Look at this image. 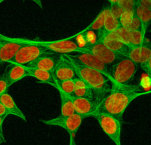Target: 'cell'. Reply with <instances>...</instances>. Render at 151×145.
Wrapping results in <instances>:
<instances>
[{
  "mask_svg": "<svg viewBox=\"0 0 151 145\" xmlns=\"http://www.w3.org/2000/svg\"><path fill=\"white\" fill-rule=\"evenodd\" d=\"M119 27H120V24H119V19L115 17L114 16H113L111 13V12H109V13L106 16V19H105L103 29H102L101 31H100V32L97 33V41L103 36H104L105 35H106V34L114 32L116 29H119Z\"/></svg>",
  "mask_w": 151,
  "mask_h": 145,
  "instance_id": "ffe728a7",
  "label": "cell"
},
{
  "mask_svg": "<svg viewBox=\"0 0 151 145\" xmlns=\"http://www.w3.org/2000/svg\"><path fill=\"white\" fill-rule=\"evenodd\" d=\"M29 1H33L34 3H35V4H36L38 7H41V8H42L43 7H42V1H41V0H29Z\"/></svg>",
  "mask_w": 151,
  "mask_h": 145,
  "instance_id": "836d02e7",
  "label": "cell"
},
{
  "mask_svg": "<svg viewBox=\"0 0 151 145\" xmlns=\"http://www.w3.org/2000/svg\"><path fill=\"white\" fill-rule=\"evenodd\" d=\"M60 96V116H70L75 113L73 101L71 96L64 94L62 91H58Z\"/></svg>",
  "mask_w": 151,
  "mask_h": 145,
  "instance_id": "44dd1931",
  "label": "cell"
},
{
  "mask_svg": "<svg viewBox=\"0 0 151 145\" xmlns=\"http://www.w3.org/2000/svg\"><path fill=\"white\" fill-rule=\"evenodd\" d=\"M6 116H0V135L4 136L3 134V123L4 121L5 120Z\"/></svg>",
  "mask_w": 151,
  "mask_h": 145,
  "instance_id": "d6a6232c",
  "label": "cell"
},
{
  "mask_svg": "<svg viewBox=\"0 0 151 145\" xmlns=\"http://www.w3.org/2000/svg\"><path fill=\"white\" fill-rule=\"evenodd\" d=\"M73 96L76 97H84V98H90L95 100L94 91L89 87L75 88Z\"/></svg>",
  "mask_w": 151,
  "mask_h": 145,
  "instance_id": "484cf974",
  "label": "cell"
},
{
  "mask_svg": "<svg viewBox=\"0 0 151 145\" xmlns=\"http://www.w3.org/2000/svg\"><path fill=\"white\" fill-rule=\"evenodd\" d=\"M35 44H39L51 52L60 53L63 55L71 53L83 52V48L78 43L77 35L66 39H61L55 41H41L34 40Z\"/></svg>",
  "mask_w": 151,
  "mask_h": 145,
  "instance_id": "8992f818",
  "label": "cell"
},
{
  "mask_svg": "<svg viewBox=\"0 0 151 145\" xmlns=\"http://www.w3.org/2000/svg\"><path fill=\"white\" fill-rule=\"evenodd\" d=\"M83 119V117L75 113L70 116H59L49 120H43L42 122L45 125L63 128L69 133L70 138L75 139V135L82 125Z\"/></svg>",
  "mask_w": 151,
  "mask_h": 145,
  "instance_id": "ba28073f",
  "label": "cell"
},
{
  "mask_svg": "<svg viewBox=\"0 0 151 145\" xmlns=\"http://www.w3.org/2000/svg\"><path fill=\"white\" fill-rule=\"evenodd\" d=\"M6 142V140H5V138H4V136H1L0 135V145L1 144H3V143H5Z\"/></svg>",
  "mask_w": 151,
  "mask_h": 145,
  "instance_id": "e575fe53",
  "label": "cell"
},
{
  "mask_svg": "<svg viewBox=\"0 0 151 145\" xmlns=\"http://www.w3.org/2000/svg\"><path fill=\"white\" fill-rule=\"evenodd\" d=\"M55 88L58 91H62L69 96H73L75 89L74 80H67L63 81H56Z\"/></svg>",
  "mask_w": 151,
  "mask_h": 145,
  "instance_id": "603a6c76",
  "label": "cell"
},
{
  "mask_svg": "<svg viewBox=\"0 0 151 145\" xmlns=\"http://www.w3.org/2000/svg\"><path fill=\"white\" fill-rule=\"evenodd\" d=\"M124 11V10L122 8H121L119 6H118L117 4H115V5H111L110 7V12L113 16H114L115 17L119 19V18L120 17L121 14L122 13V12Z\"/></svg>",
  "mask_w": 151,
  "mask_h": 145,
  "instance_id": "f546056e",
  "label": "cell"
},
{
  "mask_svg": "<svg viewBox=\"0 0 151 145\" xmlns=\"http://www.w3.org/2000/svg\"><path fill=\"white\" fill-rule=\"evenodd\" d=\"M0 103L4 105V106L7 109V112H8L9 115L17 116V117L20 118L23 121L26 122L27 119L26 117H25V115L21 111V109L18 107V106L15 103L14 100H13V98L10 94L7 92L5 94H2L0 97Z\"/></svg>",
  "mask_w": 151,
  "mask_h": 145,
  "instance_id": "9a60e30c",
  "label": "cell"
},
{
  "mask_svg": "<svg viewBox=\"0 0 151 145\" xmlns=\"http://www.w3.org/2000/svg\"><path fill=\"white\" fill-rule=\"evenodd\" d=\"M141 67L151 78V57L145 63L141 65Z\"/></svg>",
  "mask_w": 151,
  "mask_h": 145,
  "instance_id": "4dcf8cb0",
  "label": "cell"
},
{
  "mask_svg": "<svg viewBox=\"0 0 151 145\" xmlns=\"http://www.w3.org/2000/svg\"><path fill=\"white\" fill-rule=\"evenodd\" d=\"M25 67H26L27 71L29 73V77H32V78H35V79L38 80L41 83L49 84V85H51L52 86L55 87V80L52 72L41 70V69H35V68L27 67L26 66H25Z\"/></svg>",
  "mask_w": 151,
  "mask_h": 145,
  "instance_id": "e0dca14e",
  "label": "cell"
},
{
  "mask_svg": "<svg viewBox=\"0 0 151 145\" xmlns=\"http://www.w3.org/2000/svg\"><path fill=\"white\" fill-rule=\"evenodd\" d=\"M22 41L24 44L15 54L13 59L9 62L10 64L27 66L41 56L51 52L42 46L33 43L31 40L22 38Z\"/></svg>",
  "mask_w": 151,
  "mask_h": 145,
  "instance_id": "277c9868",
  "label": "cell"
},
{
  "mask_svg": "<svg viewBox=\"0 0 151 145\" xmlns=\"http://www.w3.org/2000/svg\"><path fill=\"white\" fill-rule=\"evenodd\" d=\"M97 41H101L108 48H109L111 50L116 52V54L123 56H127V55H128L130 47L125 45V44H123L121 41H118V40L113 39V38H109L104 36L102 37L100 39L97 40Z\"/></svg>",
  "mask_w": 151,
  "mask_h": 145,
  "instance_id": "ac0fdd59",
  "label": "cell"
},
{
  "mask_svg": "<svg viewBox=\"0 0 151 145\" xmlns=\"http://www.w3.org/2000/svg\"><path fill=\"white\" fill-rule=\"evenodd\" d=\"M128 29H130L131 30L142 31V22L139 20V19L136 16L135 13H134V17H133L131 24H130L129 27H128Z\"/></svg>",
  "mask_w": 151,
  "mask_h": 145,
  "instance_id": "83f0119b",
  "label": "cell"
},
{
  "mask_svg": "<svg viewBox=\"0 0 151 145\" xmlns=\"http://www.w3.org/2000/svg\"><path fill=\"white\" fill-rule=\"evenodd\" d=\"M108 1H109V2L110 3L111 6V5H115V4H116L118 0H108Z\"/></svg>",
  "mask_w": 151,
  "mask_h": 145,
  "instance_id": "d590c367",
  "label": "cell"
},
{
  "mask_svg": "<svg viewBox=\"0 0 151 145\" xmlns=\"http://www.w3.org/2000/svg\"><path fill=\"white\" fill-rule=\"evenodd\" d=\"M150 93L151 90L144 91L136 85L112 83L111 89L99 103L97 112L107 113L122 119L125 110L133 100Z\"/></svg>",
  "mask_w": 151,
  "mask_h": 145,
  "instance_id": "6da1fadb",
  "label": "cell"
},
{
  "mask_svg": "<svg viewBox=\"0 0 151 145\" xmlns=\"http://www.w3.org/2000/svg\"><path fill=\"white\" fill-rule=\"evenodd\" d=\"M5 76L10 86L24 78L29 77L25 66L17 64H12L11 67L5 74Z\"/></svg>",
  "mask_w": 151,
  "mask_h": 145,
  "instance_id": "2e32d148",
  "label": "cell"
},
{
  "mask_svg": "<svg viewBox=\"0 0 151 145\" xmlns=\"http://www.w3.org/2000/svg\"><path fill=\"white\" fill-rule=\"evenodd\" d=\"M126 57L140 66L145 63L151 57V44H143L138 47H129Z\"/></svg>",
  "mask_w": 151,
  "mask_h": 145,
  "instance_id": "4fadbf2b",
  "label": "cell"
},
{
  "mask_svg": "<svg viewBox=\"0 0 151 145\" xmlns=\"http://www.w3.org/2000/svg\"><path fill=\"white\" fill-rule=\"evenodd\" d=\"M23 44L22 38H7L0 34V64L9 63Z\"/></svg>",
  "mask_w": 151,
  "mask_h": 145,
  "instance_id": "9c48e42d",
  "label": "cell"
},
{
  "mask_svg": "<svg viewBox=\"0 0 151 145\" xmlns=\"http://www.w3.org/2000/svg\"><path fill=\"white\" fill-rule=\"evenodd\" d=\"M145 35L142 31L131 30V41L130 47H138L145 43Z\"/></svg>",
  "mask_w": 151,
  "mask_h": 145,
  "instance_id": "cb8c5ba5",
  "label": "cell"
},
{
  "mask_svg": "<svg viewBox=\"0 0 151 145\" xmlns=\"http://www.w3.org/2000/svg\"><path fill=\"white\" fill-rule=\"evenodd\" d=\"M58 57L59 56H56L53 52H50L41 56L35 61L29 63L26 66L35 68V69L47 71V72L52 73L58 63Z\"/></svg>",
  "mask_w": 151,
  "mask_h": 145,
  "instance_id": "5bb4252c",
  "label": "cell"
},
{
  "mask_svg": "<svg viewBox=\"0 0 151 145\" xmlns=\"http://www.w3.org/2000/svg\"><path fill=\"white\" fill-rule=\"evenodd\" d=\"M73 101L75 113L83 117L94 116L97 111L99 103L94 99L84 98V97H76L71 96Z\"/></svg>",
  "mask_w": 151,
  "mask_h": 145,
  "instance_id": "30bf717a",
  "label": "cell"
},
{
  "mask_svg": "<svg viewBox=\"0 0 151 145\" xmlns=\"http://www.w3.org/2000/svg\"><path fill=\"white\" fill-rule=\"evenodd\" d=\"M10 87L7 80L6 78L5 74L3 75H0V97L2 94L7 92V89Z\"/></svg>",
  "mask_w": 151,
  "mask_h": 145,
  "instance_id": "f1b7e54d",
  "label": "cell"
},
{
  "mask_svg": "<svg viewBox=\"0 0 151 145\" xmlns=\"http://www.w3.org/2000/svg\"><path fill=\"white\" fill-rule=\"evenodd\" d=\"M116 4L124 10H134L137 1L136 0H118Z\"/></svg>",
  "mask_w": 151,
  "mask_h": 145,
  "instance_id": "4316f807",
  "label": "cell"
},
{
  "mask_svg": "<svg viewBox=\"0 0 151 145\" xmlns=\"http://www.w3.org/2000/svg\"><path fill=\"white\" fill-rule=\"evenodd\" d=\"M109 12H110V7H106L102 10L98 16L95 18V19L86 28V30L94 31V32H97V33L101 31L104 25L105 19Z\"/></svg>",
  "mask_w": 151,
  "mask_h": 145,
  "instance_id": "7402d4cb",
  "label": "cell"
},
{
  "mask_svg": "<svg viewBox=\"0 0 151 145\" xmlns=\"http://www.w3.org/2000/svg\"><path fill=\"white\" fill-rule=\"evenodd\" d=\"M98 122L100 128L115 145L121 144L122 119L107 113L97 112L94 116Z\"/></svg>",
  "mask_w": 151,
  "mask_h": 145,
  "instance_id": "5b68a950",
  "label": "cell"
},
{
  "mask_svg": "<svg viewBox=\"0 0 151 145\" xmlns=\"http://www.w3.org/2000/svg\"><path fill=\"white\" fill-rule=\"evenodd\" d=\"M52 75L56 81L74 80L78 77L73 66L63 55H59L58 60Z\"/></svg>",
  "mask_w": 151,
  "mask_h": 145,
  "instance_id": "7c38bea8",
  "label": "cell"
},
{
  "mask_svg": "<svg viewBox=\"0 0 151 145\" xmlns=\"http://www.w3.org/2000/svg\"><path fill=\"white\" fill-rule=\"evenodd\" d=\"M4 1V0H0V4H1V3L2 2V1Z\"/></svg>",
  "mask_w": 151,
  "mask_h": 145,
  "instance_id": "74e56055",
  "label": "cell"
},
{
  "mask_svg": "<svg viewBox=\"0 0 151 145\" xmlns=\"http://www.w3.org/2000/svg\"><path fill=\"white\" fill-rule=\"evenodd\" d=\"M134 13L141 21L142 25V32L143 35L145 36L147 28L151 24V10L137 4L134 8Z\"/></svg>",
  "mask_w": 151,
  "mask_h": 145,
  "instance_id": "d6986e66",
  "label": "cell"
},
{
  "mask_svg": "<svg viewBox=\"0 0 151 145\" xmlns=\"http://www.w3.org/2000/svg\"><path fill=\"white\" fill-rule=\"evenodd\" d=\"M82 48L83 52H90L95 55L107 66L108 69L114 64L122 56L108 48L100 41H97L93 44H86Z\"/></svg>",
  "mask_w": 151,
  "mask_h": 145,
  "instance_id": "52a82bcc",
  "label": "cell"
},
{
  "mask_svg": "<svg viewBox=\"0 0 151 145\" xmlns=\"http://www.w3.org/2000/svg\"><path fill=\"white\" fill-rule=\"evenodd\" d=\"M72 64L78 78L84 81L94 91V99L100 103L103 97L111 89L112 83L110 78L102 72L81 64L69 55H63Z\"/></svg>",
  "mask_w": 151,
  "mask_h": 145,
  "instance_id": "7a4b0ae2",
  "label": "cell"
},
{
  "mask_svg": "<svg viewBox=\"0 0 151 145\" xmlns=\"http://www.w3.org/2000/svg\"><path fill=\"white\" fill-rule=\"evenodd\" d=\"M138 64L126 56L122 55L117 61L108 69L111 83L128 85L137 74Z\"/></svg>",
  "mask_w": 151,
  "mask_h": 145,
  "instance_id": "3957f363",
  "label": "cell"
},
{
  "mask_svg": "<svg viewBox=\"0 0 151 145\" xmlns=\"http://www.w3.org/2000/svg\"><path fill=\"white\" fill-rule=\"evenodd\" d=\"M134 16V10H124L119 18L120 27L128 28Z\"/></svg>",
  "mask_w": 151,
  "mask_h": 145,
  "instance_id": "d4e9b609",
  "label": "cell"
},
{
  "mask_svg": "<svg viewBox=\"0 0 151 145\" xmlns=\"http://www.w3.org/2000/svg\"><path fill=\"white\" fill-rule=\"evenodd\" d=\"M74 145H77V144H76V143H75V144H74Z\"/></svg>",
  "mask_w": 151,
  "mask_h": 145,
  "instance_id": "f35d334b",
  "label": "cell"
},
{
  "mask_svg": "<svg viewBox=\"0 0 151 145\" xmlns=\"http://www.w3.org/2000/svg\"><path fill=\"white\" fill-rule=\"evenodd\" d=\"M75 143V140H74L73 138H70V141H69V145H74Z\"/></svg>",
  "mask_w": 151,
  "mask_h": 145,
  "instance_id": "8d00e7d4",
  "label": "cell"
},
{
  "mask_svg": "<svg viewBox=\"0 0 151 145\" xmlns=\"http://www.w3.org/2000/svg\"><path fill=\"white\" fill-rule=\"evenodd\" d=\"M150 1H151V0H150Z\"/></svg>",
  "mask_w": 151,
  "mask_h": 145,
  "instance_id": "ab89813d",
  "label": "cell"
},
{
  "mask_svg": "<svg viewBox=\"0 0 151 145\" xmlns=\"http://www.w3.org/2000/svg\"><path fill=\"white\" fill-rule=\"evenodd\" d=\"M72 57L73 59L76 60L81 64L87 66V67L91 68V69H96L99 72H102L109 77V72H108V67L100 60L97 58L95 55L90 52H78L75 54H67ZM111 80V79H110Z\"/></svg>",
  "mask_w": 151,
  "mask_h": 145,
  "instance_id": "8fae6325",
  "label": "cell"
},
{
  "mask_svg": "<svg viewBox=\"0 0 151 145\" xmlns=\"http://www.w3.org/2000/svg\"><path fill=\"white\" fill-rule=\"evenodd\" d=\"M9 115L7 109L4 106V105L1 103H0V116H6L7 117Z\"/></svg>",
  "mask_w": 151,
  "mask_h": 145,
  "instance_id": "1f68e13d",
  "label": "cell"
}]
</instances>
